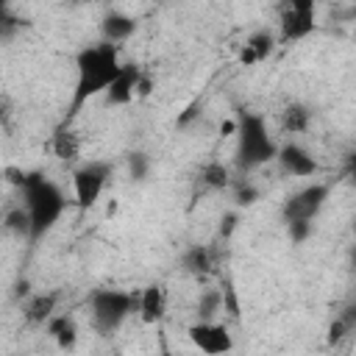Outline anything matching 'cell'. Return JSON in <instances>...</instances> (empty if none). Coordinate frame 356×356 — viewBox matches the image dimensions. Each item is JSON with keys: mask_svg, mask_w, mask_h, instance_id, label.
I'll return each mask as SVG.
<instances>
[{"mask_svg": "<svg viewBox=\"0 0 356 356\" xmlns=\"http://www.w3.org/2000/svg\"><path fill=\"white\" fill-rule=\"evenodd\" d=\"M6 175L22 192V206L31 214V245H36L61 220V214L67 209V197H64L61 186L53 184L39 170H17V167H8Z\"/></svg>", "mask_w": 356, "mask_h": 356, "instance_id": "6da1fadb", "label": "cell"}, {"mask_svg": "<svg viewBox=\"0 0 356 356\" xmlns=\"http://www.w3.org/2000/svg\"><path fill=\"white\" fill-rule=\"evenodd\" d=\"M120 70H122V61H120L117 44L100 39L95 44L81 47L75 56V89H72V100L64 122H70L92 97L106 95L111 81L120 75Z\"/></svg>", "mask_w": 356, "mask_h": 356, "instance_id": "7a4b0ae2", "label": "cell"}, {"mask_svg": "<svg viewBox=\"0 0 356 356\" xmlns=\"http://www.w3.org/2000/svg\"><path fill=\"white\" fill-rule=\"evenodd\" d=\"M278 142L267 131V120L259 111L239 108L236 111V147H234V164L239 172H250L261 164L275 161Z\"/></svg>", "mask_w": 356, "mask_h": 356, "instance_id": "3957f363", "label": "cell"}, {"mask_svg": "<svg viewBox=\"0 0 356 356\" xmlns=\"http://www.w3.org/2000/svg\"><path fill=\"white\" fill-rule=\"evenodd\" d=\"M136 300L139 295H131L125 289H108L100 286L89 295V314H92V325L100 337L114 334L134 312H136Z\"/></svg>", "mask_w": 356, "mask_h": 356, "instance_id": "277c9868", "label": "cell"}, {"mask_svg": "<svg viewBox=\"0 0 356 356\" xmlns=\"http://www.w3.org/2000/svg\"><path fill=\"white\" fill-rule=\"evenodd\" d=\"M111 172H114V167H111L108 161H103V159L83 161V164L72 172V195H75V206H78L81 211L92 209V206L100 200V195H103V189H106V184H108V178H111Z\"/></svg>", "mask_w": 356, "mask_h": 356, "instance_id": "5b68a950", "label": "cell"}, {"mask_svg": "<svg viewBox=\"0 0 356 356\" xmlns=\"http://www.w3.org/2000/svg\"><path fill=\"white\" fill-rule=\"evenodd\" d=\"M328 195H331V186H328V184H320V181H312L309 186L292 192V195L284 200V206H281V220H284V225H286V222H295V220L314 222V217L323 211Z\"/></svg>", "mask_w": 356, "mask_h": 356, "instance_id": "8992f818", "label": "cell"}, {"mask_svg": "<svg viewBox=\"0 0 356 356\" xmlns=\"http://www.w3.org/2000/svg\"><path fill=\"white\" fill-rule=\"evenodd\" d=\"M186 337L200 353H209V356H217V353H225L234 348L231 331L220 320H197L186 328Z\"/></svg>", "mask_w": 356, "mask_h": 356, "instance_id": "52a82bcc", "label": "cell"}, {"mask_svg": "<svg viewBox=\"0 0 356 356\" xmlns=\"http://www.w3.org/2000/svg\"><path fill=\"white\" fill-rule=\"evenodd\" d=\"M278 167L284 175H292V178H312L320 172V164L317 159L298 142H284L278 145V156H275Z\"/></svg>", "mask_w": 356, "mask_h": 356, "instance_id": "ba28073f", "label": "cell"}, {"mask_svg": "<svg viewBox=\"0 0 356 356\" xmlns=\"http://www.w3.org/2000/svg\"><path fill=\"white\" fill-rule=\"evenodd\" d=\"M139 81H142L139 64H134V61L122 64L120 75L111 81V86H108L106 95H103L106 106H128L134 97H139Z\"/></svg>", "mask_w": 356, "mask_h": 356, "instance_id": "9c48e42d", "label": "cell"}, {"mask_svg": "<svg viewBox=\"0 0 356 356\" xmlns=\"http://www.w3.org/2000/svg\"><path fill=\"white\" fill-rule=\"evenodd\" d=\"M136 312H139V320L145 325H156L164 320V312H167V295H164V286L161 284H147L142 292H139V300H136Z\"/></svg>", "mask_w": 356, "mask_h": 356, "instance_id": "30bf717a", "label": "cell"}, {"mask_svg": "<svg viewBox=\"0 0 356 356\" xmlns=\"http://www.w3.org/2000/svg\"><path fill=\"white\" fill-rule=\"evenodd\" d=\"M217 267V256L209 245H189L184 253H181V270L192 278H209Z\"/></svg>", "mask_w": 356, "mask_h": 356, "instance_id": "8fae6325", "label": "cell"}, {"mask_svg": "<svg viewBox=\"0 0 356 356\" xmlns=\"http://www.w3.org/2000/svg\"><path fill=\"white\" fill-rule=\"evenodd\" d=\"M134 33H136V19L131 14H125V11H108L100 19V39H106L111 44L128 42Z\"/></svg>", "mask_w": 356, "mask_h": 356, "instance_id": "7c38bea8", "label": "cell"}, {"mask_svg": "<svg viewBox=\"0 0 356 356\" xmlns=\"http://www.w3.org/2000/svg\"><path fill=\"white\" fill-rule=\"evenodd\" d=\"M314 28H317L314 14L281 8V42H300V39H306Z\"/></svg>", "mask_w": 356, "mask_h": 356, "instance_id": "4fadbf2b", "label": "cell"}, {"mask_svg": "<svg viewBox=\"0 0 356 356\" xmlns=\"http://www.w3.org/2000/svg\"><path fill=\"white\" fill-rule=\"evenodd\" d=\"M50 150H53V156H56L58 161H64V164H72V161L81 159V136L70 128V122H61V125L53 131V136H50Z\"/></svg>", "mask_w": 356, "mask_h": 356, "instance_id": "5bb4252c", "label": "cell"}, {"mask_svg": "<svg viewBox=\"0 0 356 356\" xmlns=\"http://www.w3.org/2000/svg\"><path fill=\"white\" fill-rule=\"evenodd\" d=\"M56 303H58V295H56V292L31 295L28 303L22 306L25 320H28V323H42V325H47V320L56 314Z\"/></svg>", "mask_w": 356, "mask_h": 356, "instance_id": "9a60e30c", "label": "cell"}, {"mask_svg": "<svg viewBox=\"0 0 356 356\" xmlns=\"http://www.w3.org/2000/svg\"><path fill=\"white\" fill-rule=\"evenodd\" d=\"M278 125L284 134H303L312 125V108L306 103H289V106H284Z\"/></svg>", "mask_w": 356, "mask_h": 356, "instance_id": "2e32d148", "label": "cell"}, {"mask_svg": "<svg viewBox=\"0 0 356 356\" xmlns=\"http://www.w3.org/2000/svg\"><path fill=\"white\" fill-rule=\"evenodd\" d=\"M47 334L56 339L58 348H72L78 342V323L72 314H53L47 320Z\"/></svg>", "mask_w": 356, "mask_h": 356, "instance_id": "e0dca14e", "label": "cell"}, {"mask_svg": "<svg viewBox=\"0 0 356 356\" xmlns=\"http://www.w3.org/2000/svg\"><path fill=\"white\" fill-rule=\"evenodd\" d=\"M197 181H200V186L209 189V192H222V189L231 186V172H228V167H225L222 161L211 159V161H206V164L200 167Z\"/></svg>", "mask_w": 356, "mask_h": 356, "instance_id": "ac0fdd59", "label": "cell"}, {"mask_svg": "<svg viewBox=\"0 0 356 356\" xmlns=\"http://www.w3.org/2000/svg\"><path fill=\"white\" fill-rule=\"evenodd\" d=\"M3 225H6V231H8L11 236H17V239H28V242H31V214H28L25 206H14V209H8L6 217H3Z\"/></svg>", "mask_w": 356, "mask_h": 356, "instance_id": "d6986e66", "label": "cell"}, {"mask_svg": "<svg viewBox=\"0 0 356 356\" xmlns=\"http://www.w3.org/2000/svg\"><path fill=\"white\" fill-rule=\"evenodd\" d=\"M220 312H222V289H214V286L203 289L197 303H195L197 320H217Z\"/></svg>", "mask_w": 356, "mask_h": 356, "instance_id": "ffe728a7", "label": "cell"}, {"mask_svg": "<svg viewBox=\"0 0 356 356\" xmlns=\"http://www.w3.org/2000/svg\"><path fill=\"white\" fill-rule=\"evenodd\" d=\"M250 50H253V56H256V61H264L273 50H275V36H273V31H267V28H261V31H256V33H250L248 36V42H245Z\"/></svg>", "mask_w": 356, "mask_h": 356, "instance_id": "44dd1931", "label": "cell"}, {"mask_svg": "<svg viewBox=\"0 0 356 356\" xmlns=\"http://www.w3.org/2000/svg\"><path fill=\"white\" fill-rule=\"evenodd\" d=\"M231 195L236 206H253L259 200V186L250 178H236L231 181Z\"/></svg>", "mask_w": 356, "mask_h": 356, "instance_id": "7402d4cb", "label": "cell"}, {"mask_svg": "<svg viewBox=\"0 0 356 356\" xmlns=\"http://www.w3.org/2000/svg\"><path fill=\"white\" fill-rule=\"evenodd\" d=\"M128 175L136 184L147 181V175H150V156L142 153V150H131L128 153Z\"/></svg>", "mask_w": 356, "mask_h": 356, "instance_id": "603a6c76", "label": "cell"}, {"mask_svg": "<svg viewBox=\"0 0 356 356\" xmlns=\"http://www.w3.org/2000/svg\"><path fill=\"white\" fill-rule=\"evenodd\" d=\"M312 231H314V222H306V220H295V222H286V234H289V239H292L295 245L306 242V239L312 236Z\"/></svg>", "mask_w": 356, "mask_h": 356, "instance_id": "cb8c5ba5", "label": "cell"}, {"mask_svg": "<svg viewBox=\"0 0 356 356\" xmlns=\"http://www.w3.org/2000/svg\"><path fill=\"white\" fill-rule=\"evenodd\" d=\"M222 312H228L231 317H236V314H239V303H236V295H234L231 281H225V284H222Z\"/></svg>", "mask_w": 356, "mask_h": 356, "instance_id": "d4e9b609", "label": "cell"}, {"mask_svg": "<svg viewBox=\"0 0 356 356\" xmlns=\"http://www.w3.org/2000/svg\"><path fill=\"white\" fill-rule=\"evenodd\" d=\"M348 334H350V328L345 325V320H342V317H337V320H334V323L328 325V342H331V345L342 342V339H345Z\"/></svg>", "mask_w": 356, "mask_h": 356, "instance_id": "484cf974", "label": "cell"}, {"mask_svg": "<svg viewBox=\"0 0 356 356\" xmlns=\"http://www.w3.org/2000/svg\"><path fill=\"white\" fill-rule=\"evenodd\" d=\"M236 222H239V214H236V211H228V214H222V220H220V236H222V239H228V236L234 234Z\"/></svg>", "mask_w": 356, "mask_h": 356, "instance_id": "4316f807", "label": "cell"}, {"mask_svg": "<svg viewBox=\"0 0 356 356\" xmlns=\"http://www.w3.org/2000/svg\"><path fill=\"white\" fill-rule=\"evenodd\" d=\"M339 317L345 320V325H348V328H350V334H353V331H356V300H350V303L339 312Z\"/></svg>", "mask_w": 356, "mask_h": 356, "instance_id": "83f0119b", "label": "cell"}, {"mask_svg": "<svg viewBox=\"0 0 356 356\" xmlns=\"http://www.w3.org/2000/svg\"><path fill=\"white\" fill-rule=\"evenodd\" d=\"M197 108H200V103H192V106H189V108H186V111L178 117V125H186L192 117H197Z\"/></svg>", "mask_w": 356, "mask_h": 356, "instance_id": "f1b7e54d", "label": "cell"}, {"mask_svg": "<svg viewBox=\"0 0 356 356\" xmlns=\"http://www.w3.org/2000/svg\"><path fill=\"white\" fill-rule=\"evenodd\" d=\"M345 175L356 184V153H350V156H348V161H345Z\"/></svg>", "mask_w": 356, "mask_h": 356, "instance_id": "f546056e", "label": "cell"}, {"mask_svg": "<svg viewBox=\"0 0 356 356\" xmlns=\"http://www.w3.org/2000/svg\"><path fill=\"white\" fill-rule=\"evenodd\" d=\"M350 264H353V270H356V245L350 248Z\"/></svg>", "mask_w": 356, "mask_h": 356, "instance_id": "4dcf8cb0", "label": "cell"}, {"mask_svg": "<svg viewBox=\"0 0 356 356\" xmlns=\"http://www.w3.org/2000/svg\"><path fill=\"white\" fill-rule=\"evenodd\" d=\"M350 228H353V236H356V217H353V225Z\"/></svg>", "mask_w": 356, "mask_h": 356, "instance_id": "1f68e13d", "label": "cell"}, {"mask_svg": "<svg viewBox=\"0 0 356 356\" xmlns=\"http://www.w3.org/2000/svg\"><path fill=\"white\" fill-rule=\"evenodd\" d=\"M3 3H8V0H3Z\"/></svg>", "mask_w": 356, "mask_h": 356, "instance_id": "d6a6232c", "label": "cell"}]
</instances>
